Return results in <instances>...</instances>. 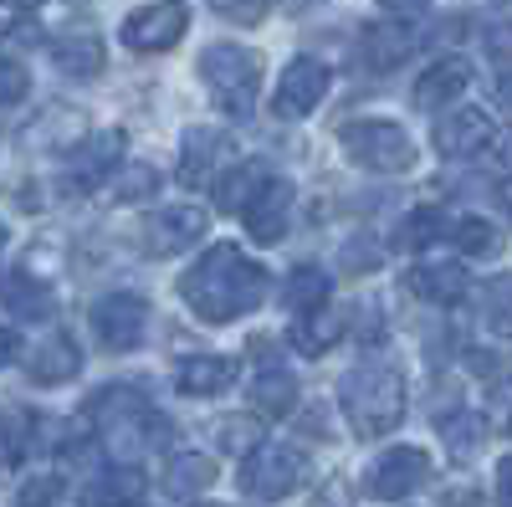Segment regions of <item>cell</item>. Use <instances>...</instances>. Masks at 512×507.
Returning a JSON list of instances; mask_svg holds the SVG:
<instances>
[{"label": "cell", "mask_w": 512, "mask_h": 507, "mask_svg": "<svg viewBox=\"0 0 512 507\" xmlns=\"http://www.w3.org/2000/svg\"><path fill=\"white\" fill-rule=\"evenodd\" d=\"M180 298L200 323H231L246 318L251 308H262L267 298V272L256 267L241 246H210L190 262V272L180 277Z\"/></svg>", "instance_id": "1"}, {"label": "cell", "mask_w": 512, "mask_h": 507, "mask_svg": "<svg viewBox=\"0 0 512 507\" xmlns=\"http://www.w3.org/2000/svg\"><path fill=\"white\" fill-rule=\"evenodd\" d=\"M338 400H344V415H349L354 436L374 441V436L395 431L405 420V374H400V364L374 354V359H364L344 374Z\"/></svg>", "instance_id": "3"}, {"label": "cell", "mask_w": 512, "mask_h": 507, "mask_svg": "<svg viewBox=\"0 0 512 507\" xmlns=\"http://www.w3.org/2000/svg\"><path fill=\"white\" fill-rule=\"evenodd\" d=\"M139 497H144V477L128 461H118L113 472H103L88 487V507H139Z\"/></svg>", "instance_id": "26"}, {"label": "cell", "mask_w": 512, "mask_h": 507, "mask_svg": "<svg viewBox=\"0 0 512 507\" xmlns=\"http://www.w3.org/2000/svg\"><path fill=\"white\" fill-rule=\"evenodd\" d=\"M26 88H31L26 67H21V62H11V57H0V108L21 103V98H26Z\"/></svg>", "instance_id": "36"}, {"label": "cell", "mask_w": 512, "mask_h": 507, "mask_svg": "<svg viewBox=\"0 0 512 507\" xmlns=\"http://www.w3.org/2000/svg\"><path fill=\"white\" fill-rule=\"evenodd\" d=\"M497 507H512V456L497 461Z\"/></svg>", "instance_id": "41"}, {"label": "cell", "mask_w": 512, "mask_h": 507, "mask_svg": "<svg viewBox=\"0 0 512 507\" xmlns=\"http://www.w3.org/2000/svg\"><path fill=\"white\" fill-rule=\"evenodd\" d=\"M492 415L502 420V426H512V374H507L502 385L492 390Z\"/></svg>", "instance_id": "40"}, {"label": "cell", "mask_w": 512, "mask_h": 507, "mask_svg": "<svg viewBox=\"0 0 512 507\" xmlns=\"http://www.w3.org/2000/svg\"><path fill=\"white\" fill-rule=\"evenodd\" d=\"M159 190V169L154 164H118V175H113V195L118 200H149Z\"/></svg>", "instance_id": "33"}, {"label": "cell", "mask_w": 512, "mask_h": 507, "mask_svg": "<svg viewBox=\"0 0 512 507\" xmlns=\"http://www.w3.org/2000/svg\"><path fill=\"white\" fill-rule=\"evenodd\" d=\"M436 431H441V441H446V451H451V461H472L477 451H482V420L472 415V410H451V415H441L436 420Z\"/></svg>", "instance_id": "29"}, {"label": "cell", "mask_w": 512, "mask_h": 507, "mask_svg": "<svg viewBox=\"0 0 512 507\" xmlns=\"http://www.w3.org/2000/svg\"><path fill=\"white\" fill-rule=\"evenodd\" d=\"M82 415H88L98 446H103L113 461H128V467H134L149 446L164 441L159 410H154L149 395H139L134 385H108V390H98Z\"/></svg>", "instance_id": "2"}, {"label": "cell", "mask_w": 512, "mask_h": 507, "mask_svg": "<svg viewBox=\"0 0 512 507\" xmlns=\"http://www.w3.org/2000/svg\"><path fill=\"white\" fill-rule=\"evenodd\" d=\"M210 216L200 205H159L154 216L144 221V251L149 257H180L205 236Z\"/></svg>", "instance_id": "12"}, {"label": "cell", "mask_w": 512, "mask_h": 507, "mask_svg": "<svg viewBox=\"0 0 512 507\" xmlns=\"http://www.w3.org/2000/svg\"><path fill=\"white\" fill-rule=\"evenodd\" d=\"M77 369H82V349L72 344L67 333H52L47 344L26 359V374L36 379V385H67Z\"/></svg>", "instance_id": "22"}, {"label": "cell", "mask_w": 512, "mask_h": 507, "mask_svg": "<svg viewBox=\"0 0 512 507\" xmlns=\"http://www.w3.org/2000/svg\"><path fill=\"white\" fill-rule=\"evenodd\" d=\"M497 159H502V169H507V175H512V129L502 134V144H497Z\"/></svg>", "instance_id": "44"}, {"label": "cell", "mask_w": 512, "mask_h": 507, "mask_svg": "<svg viewBox=\"0 0 512 507\" xmlns=\"http://www.w3.org/2000/svg\"><path fill=\"white\" fill-rule=\"evenodd\" d=\"M466 88H472V62H466V57H441L431 72L415 82V108L436 113V108L456 103Z\"/></svg>", "instance_id": "18"}, {"label": "cell", "mask_w": 512, "mask_h": 507, "mask_svg": "<svg viewBox=\"0 0 512 507\" xmlns=\"http://www.w3.org/2000/svg\"><path fill=\"white\" fill-rule=\"evenodd\" d=\"M344 149L354 154V164L374 169V175H400L415 164V144L395 118H354L344 129Z\"/></svg>", "instance_id": "6"}, {"label": "cell", "mask_w": 512, "mask_h": 507, "mask_svg": "<svg viewBox=\"0 0 512 507\" xmlns=\"http://www.w3.org/2000/svg\"><path fill=\"white\" fill-rule=\"evenodd\" d=\"M236 144L226 129H190L185 134V154H180V180L205 190V185H216V175L231 164Z\"/></svg>", "instance_id": "14"}, {"label": "cell", "mask_w": 512, "mask_h": 507, "mask_svg": "<svg viewBox=\"0 0 512 507\" xmlns=\"http://www.w3.org/2000/svg\"><path fill=\"white\" fill-rule=\"evenodd\" d=\"M497 200H502V210H507V221H512V180H507V185L497 190Z\"/></svg>", "instance_id": "45"}, {"label": "cell", "mask_w": 512, "mask_h": 507, "mask_svg": "<svg viewBox=\"0 0 512 507\" xmlns=\"http://www.w3.org/2000/svg\"><path fill=\"white\" fill-rule=\"evenodd\" d=\"M0 303H6L16 318H26V323H41V318H52V313H57L52 287H47V282H36L31 272L0 277Z\"/></svg>", "instance_id": "21"}, {"label": "cell", "mask_w": 512, "mask_h": 507, "mask_svg": "<svg viewBox=\"0 0 512 507\" xmlns=\"http://www.w3.org/2000/svg\"><path fill=\"white\" fill-rule=\"evenodd\" d=\"M338 333H344V318L328 313V308H318V313H308V318H292V344L303 349V354H313V359L338 344Z\"/></svg>", "instance_id": "30"}, {"label": "cell", "mask_w": 512, "mask_h": 507, "mask_svg": "<svg viewBox=\"0 0 512 507\" xmlns=\"http://www.w3.org/2000/svg\"><path fill=\"white\" fill-rule=\"evenodd\" d=\"M282 303H287L292 318H308V313L328 308V272H323V267H297V272L287 277Z\"/></svg>", "instance_id": "27"}, {"label": "cell", "mask_w": 512, "mask_h": 507, "mask_svg": "<svg viewBox=\"0 0 512 507\" xmlns=\"http://www.w3.org/2000/svg\"><path fill=\"white\" fill-rule=\"evenodd\" d=\"M492 144V118L487 108H456L451 118L436 123V154L446 159H472Z\"/></svg>", "instance_id": "16"}, {"label": "cell", "mask_w": 512, "mask_h": 507, "mask_svg": "<svg viewBox=\"0 0 512 507\" xmlns=\"http://www.w3.org/2000/svg\"><path fill=\"white\" fill-rule=\"evenodd\" d=\"M88 323H93L98 344L108 354H128V349H139L144 333H149V298L144 292H108V298L93 303Z\"/></svg>", "instance_id": "7"}, {"label": "cell", "mask_w": 512, "mask_h": 507, "mask_svg": "<svg viewBox=\"0 0 512 507\" xmlns=\"http://www.w3.org/2000/svg\"><path fill=\"white\" fill-rule=\"evenodd\" d=\"M57 497H62V477L57 472H41V477H31L21 487V507H52Z\"/></svg>", "instance_id": "38"}, {"label": "cell", "mask_w": 512, "mask_h": 507, "mask_svg": "<svg viewBox=\"0 0 512 507\" xmlns=\"http://www.w3.org/2000/svg\"><path fill=\"white\" fill-rule=\"evenodd\" d=\"M379 6L390 11V16H395V11H400V16H420V11H425V0H379Z\"/></svg>", "instance_id": "43"}, {"label": "cell", "mask_w": 512, "mask_h": 507, "mask_svg": "<svg viewBox=\"0 0 512 507\" xmlns=\"http://www.w3.org/2000/svg\"><path fill=\"white\" fill-rule=\"evenodd\" d=\"M216 16H226L231 26H262L267 0H216Z\"/></svg>", "instance_id": "37"}, {"label": "cell", "mask_w": 512, "mask_h": 507, "mask_svg": "<svg viewBox=\"0 0 512 507\" xmlns=\"http://www.w3.org/2000/svg\"><path fill=\"white\" fill-rule=\"evenodd\" d=\"M0 246H6V221H0Z\"/></svg>", "instance_id": "48"}, {"label": "cell", "mask_w": 512, "mask_h": 507, "mask_svg": "<svg viewBox=\"0 0 512 507\" xmlns=\"http://www.w3.org/2000/svg\"><path fill=\"white\" fill-rule=\"evenodd\" d=\"M497 6H512V0H497Z\"/></svg>", "instance_id": "49"}, {"label": "cell", "mask_w": 512, "mask_h": 507, "mask_svg": "<svg viewBox=\"0 0 512 507\" xmlns=\"http://www.w3.org/2000/svg\"><path fill=\"white\" fill-rule=\"evenodd\" d=\"M200 507H216V502H200Z\"/></svg>", "instance_id": "50"}, {"label": "cell", "mask_w": 512, "mask_h": 507, "mask_svg": "<svg viewBox=\"0 0 512 507\" xmlns=\"http://www.w3.org/2000/svg\"><path fill=\"white\" fill-rule=\"evenodd\" d=\"M200 82L210 88L216 108H226L231 118H251L256 93H262V57L236 41H216L200 52Z\"/></svg>", "instance_id": "4"}, {"label": "cell", "mask_w": 512, "mask_h": 507, "mask_svg": "<svg viewBox=\"0 0 512 507\" xmlns=\"http://www.w3.org/2000/svg\"><path fill=\"white\" fill-rule=\"evenodd\" d=\"M497 93H502V103H512V72L502 77V88H497Z\"/></svg>", "instance_id": "47"}, {"label": "cell", "mask_w": 512, "mask_h": 507, "mask_svg": "<svg viewBox=\"0 0 512 507\" xmlns=\"http://www.w3.org/2000/svg\"><path fill=\"white\" fill-rule=\"evenodd\" d=\"M82 129H88V118H82L77 108H47V113H41L36 123H31V144H52V149H67V144H77L82 139Z\"/></svg>", "instance_id": "28"}, {"label": "cell", "mask_w": 512, "mask_h": 507, "mask_svg": "<svg viewBox=\"0 0 512 507\" xmlns=\"http://www.w3.org/2000/svg\"><path fill=\"white\" fill-rule=\"evenodd\" d=\"M482 318H487V328L497 333V338H512V272H502V277H492L487 287H482Z\"/></svg>", "instance_id": "31"}, {"label": "cell", "mask_w": 512, "mask_h": 507, "mask_svg": "<svg viewBox=\"0 0 512 507\" xmlns=\"http://www.w3.org/2000/svg\"><path fill=\"white\" fill-rule=\"evenodd\" d=\"M328 93V67L318 57H292L272 88V113L277 118H308Z\"/></svg>", "instance_id": "11"}, {"label": "cell", "mask_w": 512, "mask_h": 507, "mask_svg": "<svg viewBox=\"0 0 512 507\" xmlns=\"http://www.w3.org/2000/svg\"><path fill=\"white\" fill-rule=\"evenodd\" d=\"M210 482H216V461H210V456H200V451L169 456V467H164V492H169V497L190 502V497H200Z\"/></svg>", "instance_id": "24"}, {"label": "cell", "mask_w": 512, "mask_h": 507, "mask_svg": "<svg viewBox=\"0 0 512 507\" xmlns=\"http://www.w3.org/2000/svg\"><path fill=\"white\" fill-rule=\"evenodd\" d=\"M190 31V11L185 6H144L123 21V47L134 52H169L180 47V36Z\"/></svg>", "instance_id": "13"}, {"label": "cell", "mask_w": 512, "mask_h": 507, "mask_svg": "<svg viewBox=\"0 0 512 507\" xmlns=\"http://www.w3.org/2000/svg\"><path fill=\"white\" fill-rule=\"evenodd\" d=\"M103 57L108 52H103V41L93 31H67V36L52 41V62L67 77H98L103 72Z\"/></svg>", "instance_id": "23"}, {"label": "cell", "mask_w": 512, "mask_h": 507, "mask_svg": "<svg viewBox=\"0 0 512 507\" xmlns=\"http://www.w3.org/2000/svg\"><path fill=\"white\" fill-rule=\"evenodd\" d=\"M123 149L128 139L118 129H93V134H82L67 154V190L72 195H88L98 185H108L118 175V164H123Z\"/></svg>", "instance_id": "9"}, {"label": "cell", "mask_w": 512, "mask_h": 507, "mask_svg": "<svg viewBox=\"0 0 512 507\" xmlns=\"http://www.w3.org/2000/svg\"><path fill=\"white\" fill-rule=\"evenodd\" d=\"M441 236V216L436 210H410V216L400 221V231H395V246L400 251H425Z\"/></svg>", "instance_id": "34"}, {"label": "cell", "mask_w": 512, "mask_h": 507, "mask_svg": "<svg viewBox=\"0 0 512 507\" xmlns=\"http://www.w3.org/2000/svg\"><path fill=\"white\" fill-rule=\"evenodd\" d=\"M16 11H36V6H47V0H11Z\"/></svg>", "instance_id": "46"}, {"label": "cell", "mask_w": 512, "mask_h": 507, "mask_svg": "<svg viewBox=\"0 0 512 507\" xmlns=\"http://www.w3.org/2000/svg\"><path fill=\"white\" fill-rule=\"evenodd\" d=\"M308 482V456L282 441H262L241 461V492L256 502H282Z\"/></svg>", "instance_id": "5"}, {"label": "cell", "mask_w": 512, "mask_h": 507, "mask_svg": "<svg viewBox=\"0 0 512 507\" xmlns=\"http://www.w3.org/2000/svg\"><path fill=\"white\" fill-rule=\"evenodd\" d=\"M16 359H21V338H16L11 328H0V369L16 364Z\"/></svg>", "instance_id": "42"}, {"label": "cell", "mask_w": 512, "mask_h": 507, "mask_svg": "<svg viewBox=\"0 0 512 507\" xmlns=\"http://www.w3.org/2000/svg\"><path fill=\"white\" fill-rule=\"evenodd\" d=\"M216 441H221V451H231V456H246V451H256V446H262V431H256V420L236 415V420H221V426H216Z\"/></svg>", "instance_id": "35"}, {"label": "cell", "mask_w": 512, "mask_h": 507, "mask_svg": "<svg viewBox=\"0 0 512 507\" xmlns=\"http://www.w3.org/2000/svg\"><path fill=\"white\" fill-rule=\"evenodd\" d=\"M344 267H349V272H374V267H379V251H374V241H369V236L349 241V251H344Z\"/></svg>", "instance_id": "39"}, {"label": "cell", "mask_w": 512, "mask_h": 507, "mask_svg": "<svg viewBox=\"0 0 512 507\" xmlns=\"http://www.w3.org/2000/svg\"><path fill=\"white\" fill-rule=\"evenodd\" d=\"M251 359H256V374H251V410L262 420H282L297 410V379L292 369L282 364L272 338H251Z\"/></svg>", "instance_id": "8"}, {"label": "cell", "mask_w": 512, "mask_h": 507, "mask_svg": "<svg viewBox=\"0 0 512 507\" xmlns=\"http://www.w3.org/2000/svg\"><path fill=\"white\" fill-rule=\"evenodd\" d=\"M410 52H415V31H410L405 21H374V26L359 31V62H364L369 72H390V67H400Z\"/></svg>", "instance_id": "17"}, {"label": "cell", "mask_w": 512, "mask_h": 507, "mask_svg": "<svg viewBox=\"0 0 512 507\" xmlns=\"http://www.w3.org/2000/svg\"><path fill=\"white\" fill-rule=\"evenodd\" d=\"M241 221H246L251 241H262V246L282 241V236H287V221H292V180L272 175V180L262 185V195L241 210Z\"/></svg>", "instance_id": "15"}, {"label": "cell", "mask_w": 512, "mask_h": 507, "mask_svg": "<svg viewBox=\"0 0 512 507\" xmlns=\"http://www.w3.org/2000/svg\"><path fill=\"white\" fill-rule=\"evenodd\" d=\"M451 241L466 251V257H497V246H502L497 226H492V221H482V216L456 221V226H451Z\"/></svg>", "instance_id": "32"}, {"label": "cell", "mask_w": 512, "mask_h": 507, "mask_svg": "<svg viewBox=\"0 0 512 507\" xmlns=\"http://www.w3.org/2000/svg\"><path fill=\"white\" fill-rule=\"evenodd\" d=\"M272 180V164H262V159H246V164H236L231 175L216 185V195H221V210L226 216H241V210L262 195V185Z\"/></svg>", "instance_id": "25"}, {"label": "cell", "mask_w": 512, "mask_h": 507, "mask_svg": "<svg viewBox=\"0 0 512 507\" xmlns=\"http://www.w3.org/2000/svg\"><path fill=\"white\" fill-rule=\"evenodd\" d=\"M405 282H410L415 298L441 303V308L461 303L466 292H472V277H466V267H461V262H425V267H415Z\"/></svg>", "instance_id": "19"}, {"label": "cell", "mask_w": 512, "mask_h": 507, "mask_svg": "<svg viewBox=\"0 0 512 507\" xmlns=\"http://www.w3.org/2000/svg\"><path fill=\"white\" fill-rule=\"evenodd\" d=\"M425 482H431V456H425L420 446H395V451H384L374 467H369L364 492L379 497V502H405Z\"/></svg>", "instance_id": "10"}, {"label": "cell", "mask_w": 512, "mask_h": 507, "mask_svg": "<svg viewBox=\"0 0 512 507\" xmlns=\"http://www.w3.org/2000/svg\"><path fill=\"white\" fill-rule=\"evenodd\" d=\"M231 379H236V364L221 359V354H190V359H180V369H175V385H180V395H190V400H210V395L231 390Z\"/></svg>", "instance_id": "20"}]
</instances>
